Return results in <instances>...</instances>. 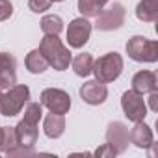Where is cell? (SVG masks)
<instances>
[{
  "label": "cell",
  "mask_w": 158,
  "mask_h": 158,
  "mask_svg": "<svg viewBox=\"0 0 158 158\" xmlns=\"http://www.w3.org/2000/svg\"><path fill=\"white\" fill-rule=\"evenodd\" d=\"M39 52L45 56L48 65L54 67L56 71H65L73 60L69 48L58 39V35H45L39 43Z\"/></svg>",
  "instance_id": "cell-1"
},
{
  "label": "cell",
  "mask_w": 158,
  "mask_h": 158,
  "mask_svg": "<svg viewBox=\"0 0 158 158\" xmlns=\"http://www.w3.org/2000/svg\"><path fill=\"white\" fill-rule=\"evenodd\" d=\"M30 99V89L28 86H11L8 88V91L0 89V115L6 117H13L17 114H21V110L24 108V104Z\"/></svg>",
  "instance_id": "cell-2"
},
{
  "label": "cell",
  "mask_w": 158,
  "mask_h": 158,
  "mask_svg": "<svg viewBox=\"0 0 158 158\" xmlns=\"http://www.w3.org/2000/svg\"><path fill=\"white\" fill-rule=\"evenodd\" d=\"M123 58L117 52H108L104 56H101L97 61H93V69L91 73L95 74V78L102 84H110L114 80H117L119 74L123 73Z\"/></svg>",
  "instance_id": "cell-3"
},
{
  "label": "cell",
  "mask_w": 158,
  "mask_h": 158,
  "mask_svg": "<svg viewBox=\"0 0 158 158\" xmlns=\"http://www.w3.org/2000/svg\"><path fill=\"white\" fill-rule=\"evenodd\" d=\"M127 54L139 63H154L158 60V41L147 39L143 35H134L127 43Z\"/></svg>",
  "instance_id": "cell-4"
},
{
  "label": "cell",
  "mask_w": 158,
  "mask_h": 158,
  "mask_svg": "<svg viewBox=\"0 0 158 158\" xmlns=\"http://www.w3.org/2000/svg\"><path fill=\"white\" fill-rule=\"evenodd\" d=\"M125 17H127V11L123 8V4L119 2H114L110 8L102 10L99 15H97V23H95V28L101 30V32H112V30H117L125 24Z\"/></svg>",
  "instance_id": "cell-5"
},
{
  "label": "cell",
  "mask_w": 158,
  "mask_h": 158,
  "mask_svg": "<svg viewBox=\"0 0 158 158\" xmlns=\"http://www.w3.org/2000/svg\"><path fill=\"white\" fill-rule=\"evenodd\" d=\"M41 106L48 108L52 114H61L65 115L71 110V97L63 89L58 88H47L41 93Z\"/></svg>",
  "instance_id": "cell-6"
},
{
  "label": "cell",
  "mask_w": 158,
  "mask_h": 158,
  "mask_svg": "<svg viewBox=\"0 0 158 158\" xmlns=\"http://www.w3.org/2000/svg\"><path fill=\"white\" fill-rule=\"evenodd\" d=\"M121 108L125 112V115L138 123V121H143L145 115H147V106H145V101H143V95L136 93V91H125L123 97H121Z\"/></svg>",
  "instance_id": "cell-7"
},
{
  "label": "cell",
  "mask_w": 158,
  "mask_h": 158,
  "mask_svg": "<svg viewBox=\"0 0 158 158\" xmlns=\"http://www.w3.org/2000/svg\"><path fill=\"white\" fill-rule=\"evenodd\" d=\"M91 35V23L88 21V17H78L74 21H71L69 28H67V43L73 48H82L88 39Z\"/></svg>",
  "instance_id": "cell-8"
},
{
  "label": "cell",
  "mask_w": 158,
  "mask_h": 158,
  "mask_svg": "<svg viewBox=\"0 0 158 158\" xmlns=\"http://www.w3.org/2000/svg\"><path fill=\"white\" fill-rule=\"evenodd\" d=\"M106 143L115 151V154H121L128 147V128L121 121H114L108 125L106 130Z\"/></svg>",
  "instance_id": "cell-9"
},
{
  "label": "cell",
  "mask_w": 158,
  "mask_h": 158,
  "mask_svg": "<svg viewBox=\"0 0 158 158\" xmlns=\"http://www.w3.org/2000/svg\"><path fill=\"white\" fill-rule=\"evenodd\" d=\"M17 84V60L10 52H0V89Z\"/></svg>",
  "instance_id": "cell-10"
},
{
  "label": "cell",
  "mask_w": 158,
  "mask_h": 158,
  "mask_svg": "<svg viewBox=\"0 0 158 158\" xmlns=\"http://www.w3.org/2000/svg\"><path fill=\"white\" fill-rule=\"evenodd\" d=\"M80 97H82L84 102H88L91 106H97V104H102L108 99V89L99 80H88L80 88Z\"/></svg>",
  "instance_id": "cell-11"
},
{
  "label": "cell",
  "mask_w": 158,
  "mask_h": 158,
  "mask_svg": "<svg viewBox=\"0 0 158 158\" xmlns=\"http://www.w3.org/2000/svg\"><path fill=\"white\" fill-rule=\"evenodd\" d=\"M15 134H17V141L21 147L24 149H34V145L37 143V123L26 121L24 117L19 121V125L15 127Z\"/></svg>",
  "instance_id": "cell-12"
},
{
  "label": "cell",
  "mask_w": 158,
  "mask_h": 158,
  "mask_svg": "<svg viewBox=\"0 0 158 158\" xmlns=\"http://www.w3.org/2000/svg\"><path fill=\"white\" fill-rule=\"evenodd\" d=\"M128 139L136 145V147H139V149H149V147H152V130H151V127H147L143 121H138L132 128H130V132H128Z\"/></svg>",
  "instance_id": "cell-13"
},
{
  "label": "cell",
  "mask_w": 158,
  "mask_h": 158,
  "mask_svg": "<svg viewBox=\"0 0 158 158\" xmlns=\"http://www.w3.org/2000/svg\"><path fill=\"white\" fill-rule=\"evenodd\" d=\"M156 74L152 71H139L134 74L132 78V91L143 95V93H151L156 89Z\"/></svg>",
  "instance_id": "cell-14"
},
{
  "label": "cell",
  "mask_w": 158,
  "mask_h": 158,
  "mask_svg": "<svg viewBox=\"0 0 158 158\" xmlns=\"http://www.w3.org/2000/svg\"><path fill=\"white\" fill-rule=\"evenodd\" d=\"M43 130H45V134H47L48 138H52V139L60 138V136L65 132V117H63L61 114H52V112H50V114L45 117Z\"/></svg>",
  "instance_id": "cell-15"
},
{
  "label": "cell",
  "mask_w": 158,
  "mask_h": 158,
  "mask_svg": "<svg viewBox=\"0 0 158 158\" xmlns=\"http://www.w3.org/2000/svg\"><path fill=\"white\" fill-rule=\"evenodd\" d=\"M136 17L143 23H154L158 19V0H139Z\"/></svg>",
  "instance_id": "cell-16"
},
{
  "label": "cell",
  "mask_w": 158,
  "mask_h": 158,
  "mask_svg": "<svg viewBox=\"0 0 158 158\" xmlns=\"http://www.w3.org/2000/svg\"><path fill=\"white\" fill-rule=\"evenodd\" d=\"M24 63H26V69H28L30 73H34V74L45 73V71L48 69V61H47V60H45V56L39 52V48H35V50H30V52L26 54V60H24Z\"/></svg>",
  "instance_id": "cell-17"
},
{
  "label": "cell",
  "mask_w": 158,
  "mask_h": 158,
  "mask_svg": "<svg viewBox=\"0 0 158 158\" xmlns=\"http://www.w3.org/2000/svg\"><path fill=\"white\" fill-rule=\"evenodd\" d=\"M71 63H73V69L78 76H89L91 69H93V56L89 52H82L74 60H71Z\"/></svg>",
  "instance_id": "cell-18"
},
{
  "label": "cell",
  "mask_w": 158,
  "mask_h": 158,
  "mask_svg": "<svg viewBox=\"0 0 158 158\" xmlns=\"http://www.w3.org/2000/svg\"><path fill=\"white\" fill-rule=\"evenodd\" d=\"M110 0H78V11L82 17H97Z\"/></svg>",
  "instance_id": "cell-19"
},
{
  "label": "cell",
  "mask_w": 158,
  "mask_h": 158,
  "mask_svg": "<svg viewBox=\"0 0 158 158\" xmlns=\"http://www.w3.org/2000/svg\"><path fill=\"white\" fill-rule=\"evenodd\" d=\"M41 30L45 35H58L63 30V21L58 15H45L41 19Z\"/></svg>",
  "instance_id": "cell-20"
},
{
  "label": "cell",
  "mask_w": 158,
  "mask_h": 158,
  "mask_svg": "<svg viewBox=\"0 0 158 158\" xmlns=\"http://www.w3.org/2000/svg\"><path fill=\"white\" fill-rule=\"evenodd\" d=\"M43 115V106L41 102H28L26 110H24V119L26 121H32V123H39Z\"/></svg>",
  "instance_id": "cell-21"
},
{
  "label": "cell",
  "mask_w": 158,
  "mask_h": 158,
  "mask_svg": "<svg viewBox=\"0 0 158 158\" xmlns=\"http://www.w3.org/2000/svg\"><path fill=\"white\" fill-rule=\"evenodd\" d=\"M50 0H28V8L34 11V13H43L50 8Z\"/></svg>",
  "instance_id": "cell-22"
},
{
  "label": "cell",
  "mask_w": 158,
  "mask_h": 158,
  "mask_svg": "<svg viewBox=\"0 0 158 158\" xmlns=\"http://www.w3.org/2000/svg\"><path fill=\"white\" fill-rule=\"evenodd\" d=\"M13 15V6L10 0H0V21H6Z\"/></svg>",
  "instance_id": "cell-23"
},
{
  "label": "cell",
  "mask_w": 158,
  "mask_h": 158,
  "mask_svg": "<svg viewBox=\"0 0 158 158\" xmlns=\"http://www.w3.org/2000/svg\"><path fill=\"white\" fill-rule=\"evenodd\" d=\"M95 156H99V158H101V156H115V151H114L108 143H104L102 147H99V149L95 151Z\"/></svg>",
  "instance_id": "cell-24"
},
{
  "label": "cell",
  "mask_w": 158,
  "mask_h": 158,
  "mask_svg": "<svg viewBox=\"0 0 158 158\" xmlns=\"http://www.w3.org/2000/svg\"><path fill=\"white\" fill-rule=\"evenodd\" d=\"M149 106H151V110H152V112H156V110H158V91H156V89H154V91H151Z\"/></svg>",
  "instance_id": "cell-25"
},
{
  "label": "cell",
  "mask_w": 158,
  "mask_h": 158,
  "mask_svg": "<svg viewBox=\"0 0 158 158\" xmlns=\"http://www.w3.org/2000/svg\"><path fill=\"white\" fill-rule=\"evenodd\" d=\"M2 143H4V127H0V152H2Z\"/></svg>",
  "instance_id": "cell-26"
},
{
  "label": "cell",
  "mask_w": 158,
  "mask_h": 158,
  "mask_svg": "<svg viewBox=\"0 0 158 158\" xmlns=\"http://www.w3.org/2000/svg\"><path fill=\"white\" fill-rule=\"evenodd\" d=\"M50 2H63V0H50Z\"/></svg>",
  "instance_id": "cell-27"
}]
</instances>
